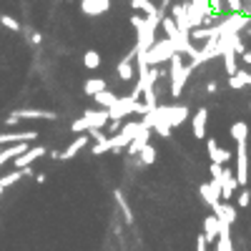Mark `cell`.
<instances>
[{
	"label": "cell",
	"instance_id": "52a82bcc",
	"mask_svg": "<svg viewBox=\"0 0 251 251\" xmlns=\"http://www.w3.org/2000/svg\"><path fill=\"white\" fill-rule=\"evenodd\" d=\"M236 181L241 188H246L249 183V151L246 143H236Z\"/></svg>",
	"mask_w": 251,
	"mask_h": 251
},
{
	"label": "cell",
	"instance_id": "7bdbcfd3",
	"mask_svg": "<svg viewBox=\"0 0 251 251\" xmlns=\"http://www.w3.org/2000/svg\"><path fill=\"white\" fill-rule=\"evenodd\" d=\"M239 75L244 78V83H246V86L251 88V73H249V71H239Z\"/></svg>",
	"mask_w": 251,
	"mask_h": 251
},
{
	"label": "cell",
	"instance_id": "8d00e7d4",
	"mask_svg": "<svg viewBox=\"0 0 251 251\" xmlns=\"http://www.w3.org/2000/svg\"><path fill=\"white\" fill-rule=\"evenodd\" d=\"M208 5H211V10L219 13V15H221L224 10H228V8H226V0H208Z\"/></svg>",
	"mask_w": 251,
	"mask_h": 251
},
{
	"label": "cell",
	"instance_id": "8992f818",
	"mask_svg": "<svg viewBox=\"0 0 251 251\" xmlns=\"http://www.w3.org/2000/svg\"><path fill=\"white\" fill-rule=\"evenodd\" d=\"M23 118H43V121H55L58 118V113L55 111H38V108H23V111H13L8 118H5V123L8 126H15L18 121H23Z\"/></svg>",
	"mask_w": 251,
	"mask_h": 251
},
{
	"label": "cell",
	"instance_id": "5b68a950",
	"mask_svg": "<svg viewBox=\"0 0 251 251\" xmlns=\"http://www.w3.org/2000/svg\"><path fill=\"white\" fill-rule=\"evenodd\" d=\"M221 53H219V35H214V38H208V40H203V48L191 58V66L194 68H199L201 63H208L211 58H219Z\"/></svg>",
	"mask_w": 251,
	"mask_h": 251
},
{
	"label": "cell",
	"instance_id": "d590c367",
	"mask_svg": "<svg viewBox=\"0 0 251 251\" xmlns=\"http://www.w3.org/2000/svg\"><path fill=\"white\" fill-rule=\"evenodd\" d=\"M226 8H228V13H244L241 0H226Z\"/></svg>",
	"mask_w": 251,
	"mask_h": 251
},
{
	"label": "cell",
	"instance_id": "f1b7e54d",
	"mask_svg": "<svg viewBox=\"0 0 251 251\" xmlns=\"http://www.w3.org/2000/svg\"><path fill=\"white\" fill-rule=\"evenodd\" d=\"M138 161L143 163V166H151L153 161H156V149L151 143H146L143 149H141V153H138Z\"/></svg>",
	"mask_w": 251,
	"mask_h": 251
},
{
	"label": "cell",
	"instance_id": "d6986e66",
	"mask_svg": "<svg viewBox=\"0 0 251 251\" xmlns=\"http://www.w3.org/2000/svg\"><path fill=\"white\" fill-rule=\"evenodd\" d=\"M38 133L35 131H20V133H0V146H8V143H30L35 141Z\"/></svg>",
	"mask_w": 251,
	"mask_h": 251
},
{
	"label": "cell",
	"instance_id": "d6a6232c",
	"mask_svg": "<svg viewBox=\"0 0 251 251\" xmlns=\"http://www.w3.org/2000/svg\"><path fill=\"white\" fill-rule=\"evenodd\" d=\"M0 23H3L8 30H15V33L20 30V23H18L15 18H10V15H0Z\"/></svg>",
	"mask_w": 251,
	"mask_h": 251
},
{
	"label": "cell",
	"instance_id": "e575fe53",
	"mask_svg": "<svg viewBox=\"0 0 251 251\" xmlns=\"http://www.w3.org/2000/svg\"><path fill=\"white\" fill-rule=\"evenodd\" d=\"M143 103H146L149 108H156V106H158V96H156V91H146V93H143Z\"/></svg>",
	"mask_w": 251,
	"mask_h": 251
},
{
	"label": "cell",
	"instance_id": "e0dca14e",
	"mask_svg": "<svg viewBox=\"0 0 251 251\" xmlns=\"http://www.w3.org/2000/svg\"><path fill=\"white\" fill-rule=\"evenodd\" d=\"M199 194H201V201H203L208 208H214V206L221 201V191H219V188H214L211 181H208V183H201V186H199Z\"/></svg>",
	"mask_w": 251,
	"mask_h": 251
},
{
	"label": "cell",
	"instance_id": "b9f144b4",
	"mask_svg": "<svg viewBox=\"0 0 251 251\" xmlns=\"http://www.w3.org/2000/svg\"><path fill=\"white\" fill-rule=\"evenodd\" d=\"M216 88H219V83H216V80H211V83L206 86V93H208V96H214V93H216Z\"/></svg>",
	"mask_w": 251,
	"mask_h": 251
},
{
	"label": "cell",
	"instance_id": "74e56055",
	"mask_svg": "<svg viewBox=\"0 0 251 251\" xmlns=\"http://www.w3.org/2000/svg\"><path fill=\"white\" fill-rule=\"evenodd\" d=\"M236 203H239L241 208H246V206L251 203V194L246 191V188H241V194H239V199H236Z\"/></svg>",
	"mask_w": 251,
	"mask_h": 251
},
{
	"label": "cell",
	"instance_id": "9a60e30c",
	"mask_svg": "<svg viewBox=\"0 0 251 251\" xmlns=\"http://www.w3.org/2000/svg\"><path fill=\"white\" fill-rule=\"evenodd\" d=\"M80 10L86 15H103L111 10V0H80Z\"/></svg>",
	"mask_w": 251,
	"mask_h": 251
},
{
	"label": "cell",
	"instance_id": "ee69618b",
	"mask_svg": "<svg viewBox=\"0 0 251 251\" xmlns=\"http://www.w3.org/2000/svg\"><path fill=\"white\" fill-rule=\"evenodd\" d=\"M106 126H108L111 131H118V128H121V121H113V118H111V121H108Z\"/></svg>",
	"mask_w": 251,
	"mask_h": 251
},
{
	"label": "cell",
	"instance_id": "44dd1931",
	"mask_svg": "<svg viewBox=\"0 0 251 251\" xmlns=\"http://www.w3.org/2000/svg\"><path fill=\"white\" fill-rule=\"evenodd\" d=\"M203 239L208 244H216V239H219V216L216 214L203 219Z\"/></svg>",
	"mask_w": 251,
	"mask_h": 251
},
{
	"label": "cell",
	"instance_id": "bcb514c9",
	"mask_svg": "<svg viewBox=\"0 0 251 251\" xmlns=\"http://www.w3.org/2000/svg\"><path fill=\"white\" fill-rule=\"evenodd\" d=\"M244 13H246V15H251V0H249V5H244Z\"/></svg>",
	"mask_w": 251,
	"mask_h": 251
},
{
	"label": "cell",
	"instance_id": "f546056e",
	"mask_svg": "<svg viewBox=\"0 0 251 251\" xmlns=\"http://www.w3.org/2000/svg\"><path fill=\"white\" fill-rule=\"evenodd\" d=\"M83 66H86L88 71H96L100 66V55L98 50H86V55H83Z\"/></svg>",
	"mask_w": 251,
	"mask_h": 251
},
{
	"label": "cell",
	"instance_id": "2e32d148",
	"mask_svg": "<svg viewBox=\"0 0 251 251\" xmlns=\"http://www.w3.org/2000/svg\"><path fill=\"white\" fill-rule=\"evenodd\" d=\"M161 28H163L166 38H169L171 43L176 46V53H178V46H181V33H178V25H176V20H174V15H166V18L161 20Z\"/></svg>",
	"mask_w": 251,
	"mask_h": 251
},
{
	"label": "cell",
	"instance_id": "7dc6e473",
	"mask_svg": "<svg viewBox=\"0 0 251 251\" xmlns=\"http://www.w3.org/2000/svg\"><path fill=\"white\" fill-rule=\"evenodd\" d=\"M0 151H3V146H0Z\"/></svg>",
	"mask_w": 251,
	"mask_h": 251
},
{
	"label": "cell",
	"instance_id": "30bf717a",
	"mask_svg": "<svg viewBox=\"0 0 251 251\" xmlns=\"http://www.w3.org/2000/svg\"><path fill=\"white\" fill-rule=\"evenodd\" d=\"M158 111L169 118V123L174 126V128H176V126H181L188 118V108L186 106H161V103H158Z\"/></svg>",
	"mask_w": 251,
	"mask_h": 251
},
{
	"label": "cell",
	"instance_id": "484cf974",
	"mask_svg": "<svg viewBox=\"0 0 251 251\" xmlns=\"http://www.w3.org/2000/svg\"><path fill=\"white\" fill-rule=\"evenodd\" d=\"M93 98H96V103H98L100 108H111L113 103L118 100V96H116L113 91H100V93H96Z\"/></svg>",
	"mask_w": 251,
	"mask_h": 251
},
{
	"label": "cell",
	"instance_id": "4fadbf2b",
	"mask_svg": "<svg viewBox=\"0 0 251 251\" xmlns=\"http://www.w3.org/2000/svg\"><path fill=\"white\" fill-rule=\"evenodd\" d=\"M206 146H208V158H211V163H221V166H226L228 161H231V153H228L226 149H221L216 138H208Z\"/></svg>",
	"mask_w": 251,
	"mask_h": 251
},
{
	"label": "cell",
	"instance_id": "9c48e42d",
	"mask_svg": "<svg viewBox=\"0 0 251 251\" xmlns=\"http://www.w3.org/2000/svg\"><path fill=\"white\" fill-rule=\"evenodd\" d=\"M133 106H136V98H133V96H121L113 106L108 108V116H111L113 121H121V118H126V116L133 113Z\"/></svg>",
	"mask_w": 251,
	"mask_h": 251
},
{
	"label": "cell",
	"instance_id": "f6af8a7d",
	"mask_svg": "<svg viewBox=\"0 0 251 251\" xmlns=\"http://www.w3.org/2000/svg\"><path fill=\"white\" fill-rule=\"evenodd\" d=\"M241 60H244V63H246V66H251V53H249V50H246V53H244V55H241Z\"/></svg>",
	"mask_w": 251,
	"mask_h": 251
},
{
	"label": "cell",
	"instance_id": "836d02e7",
	"mask_svg": "<svg viewBox=\"0 0 251 251\" xmlns=\"http://www.w3.org/2000/svg\"><path fill=\"white\" fill-rule=\"evenodd\" d=\"M228 86H231L234 91H244V88H246V83H244V78L236 73V75H228Z\"/></svg>",
	"mask_w": 251,
	"mask_h": 251
},
{
	"label": "cell",
	"instance_id": "ffe728a7",
	"mask_svg": "<svg viewBox=\"0 0 251 251\" xmlns=\"http://www.w3.org/2000/svg\"><path fill=\"white\" fill-rule=\"evenodd\" d=\"M206 123H208V111L201 106L194 113V121H191V128H194V136L196 138H206Z\"/></svg>",
	"mask_w": 251,
	"mask_h": 251
},
{
	"label": "cell",
	"instance_id": "ba28073f",
	"mask_svg": "<svg viewBox=\"0 0 251 251\" xmlns=\"http://www.w3.org/2000/svg\"><path fill=\"white\" fill-rule=\"evenodd\" d=\"M171 15L178 25V33L181 35H191L194 25H191V18H188V3H174L171 5Z\"/></svg>",
	"mask_w": 251,
	"mask_h": 251
},
{
	"label": "cell",
	"instance_id": "cb8c5ba5",
	"mask_svg": "<svg viewBox=\"0 0 251 251\" xmlns=\"http://www.w3.org/2000/svg\"><path fill=\"white\" fill-rule=\"evenodd\" d=\"M221 58H224V71H226L228 75H236V73H239V63H236L239 53H236V50H226Z\"/></svg>",
	"mask_w": 251,
	"mask_h": 251
},
{
	"label": "cell",
	"instance_id": "6da1fadb",
	"mask_svg": "<svg viewBox=\"0 0 251 251\" xmlns=\"http://www.w3.org/2000/svg\"><path fill=\"white\" fill-rule=\"evenodd\" d=\"M181 58H183L181 53H174V58L169 60V63H171V71H169V73H171V96H174V98H181V91H183L188 75H191V71H194L191 63H188V66H183Z\"/></svg>",
	"mask_w": 251,
	"mask_h": 251
},
{
	"label": "cell",
	"instance_id": "83f0119b",
	"mask_svg": "<svg viewBox=\"0 0 251 251\" xmlns=\"http://www.w3.org/2000/svg\"><path fill=\"white\" fill-rule=\"evenodd\" d=\"M131 8L138 10L141 15H149V13H156V10H158L151 0H131Z\"/></svg>",
	"mask_w": 251,
	"mask_h": 251
},
{
	"label": "cell",
	"instance_id": "f35d334b",
	"mask_svg": "<svg viewBox=\"0 0 251 251\" xmlns=\"http://www.w3.org/2000/svg\"><path fill=\"white\" fill-rule=\"evenodd\" d=\"M91 133V138L96 141V143H103V141H108L106 138V133H103V128H93V131H88Z\"/></svg>",
	"mask_w": 251,
	"mask_h": 251
},
{
	"label": "cell",
	"instance_id": "7a4b0ae2",
	"mask_svg": "<svg viewBox=\"0 0 251 251\" xmlns=\"http://www.w3.org/2000/svg\"><path fill=\"white\" fill-rule=\"evenodd\" d=\"M111 121L108 116V108H100V111H86L78 121H73L71 131L73 133H83V131H93V128H106V123Z\"/></svg>",
	"mask_w": 251,
	"mask_h": 251
},
{
	"label": "cell",
	"instance_id": "3957f363",
	"mask_svg": "<svg viewBox=\"0 0 251 251\" xmlns=\"http://www.w3.org/2000/svg\"><path fill=\"white\" fill-rule=\"evenodd\" d=\"M174 53H176V46L169 38H161L151 46V50H146V60H149V66H161V63H169Z\"/></svg>",
	"mask_w": 251,
	"mask_h": 251
},
{
	"label": "cell",
	"instance_id": "60d3db41",
	"mask_svg": "<svg viewBox=\"0 0 251 251\" xmlns=\"http://www.w3.org/2000/svg\"><path fill=\"white\" fill-rule=\"evenodd\" d=\"M196 251H208V241L203 239V234H199V239H196Z\"/></svg>",
	"mask_w": 251,
	"mask_h": 251
},
{
	"label": "cell",
	"instance_id": "7c38bea8",
	"mask_svg": "<svg viewBox=\"0 0 251 251\" xmlns=\"http://www.w3.org/2000/svg\"><path fill=\"white\" fill-rule=\"evenodd\" d=\"M236 191H239L236 174H231V169H226V166H224V176H221V199H224V201H228Z\"/></svg>",
	"mask_w": 251,
	"mask_h": 251
},
{
	"label": "cell",
	"instance_id": "5bb4252c",
	"mask_svg": "<svg viewBox=\"0 0 251 251\" xmlns=\"http://www.w3.org/2000/svg\"><path fill=\"white\" fill-rule=\"evenodd\" d=\"M151 131H153V128H149V126H143V123H141V131H138V136L128 143V149H126V153H128V156H138V153H141V149H143L146 143H149Z\"/></svg>",
	"mask_w": 251,
	"mask_h": 251
},
{
	"label": "cell",
	"instance_id": "4316f807",
	"mask_svg": "<svg viewBox=\"0 0 251 251\" xmlns=\"http://www.w3.org/2000/svg\"><path fill=\"white\" fill-rule=\"evenodd\" d=\"M83 91H86L88 96H96L100 91H106V80H103V78H88L86 86H83Z\"/></svg>",
	"mask_w": 251,
	"mask_h": 251
},
{
	"label": "cell",
	"instance_id": "ac0fdd59",
	"mask_svg": "<svg viewBox=\"0 0 251 251\" xmlns=\"http://www.w3.org/2000/svg\"><path fill=\"white\" fill-rule=\"evenodd\" d=\"M136 53H138V48L128 50V55H126V58L118 63V78H121V80H131V78H133V73H136V68H133Z\"/></svg>",
	"mask_w": 251,
	"mask_h": 251
},
{
	"label": "cell",
	"instance_id": "ab89813d",
	"mask_svg": "<svg viewBox=\"0 0 251 251\" xmlns=\"http://www.w3.org/2000/svg\"><path fill=\"white\" fill-rule=\"evenodd\" d=\"M143 23H146V15H141V13H133V15H131V25H133L136 30H138Z\"/></svg>",
	"mask_w": 251,
	"mask_h": 251
},
{
	"label": "cell",
	"instance_id": "1f68e13d",
	"mask_svg": "<svg viewBox=\"0 0 251 251\" xmlns=\"http://www.w3.org/2000/svg\"><path fill=\"white\" fill-rule=\"evenodd\" d=\"M116 201H118L121 211H123V219L128 221V224H133V214H131V208H128V203H126V199H123V194H121V191H116Z\"/></svg>",
	"mask_w": 251,
	"mask_h": 251
},
{
	"label": "cell",
	"instance_id": "d4e9b609",
	"mask_svg": "<svg viewBox=\"0 0 251 251\" xmlns=\"http://www.w3.org/2000/svg\"><path fill=\"white\" fill-rule=\"evenodd\" d=\"M231 138H234L236 143H246V138H249V126H246L244 121H236V123L231 126Z\"/></svg>",
	"mask_w": 251,
	"mask_h": 251
},
{
	"label": "cell",
	"instance_id": "8fae6325",
	"mask_svg": "<svg viewBox=\"0 0 251 251\" xmlns=\"http://www.w3.org/2000/svg\"><path fill=\"white\" fill-rule=\"evenodd\" d=\"M48 151L43 149V146H30V149L23 153V156H18V158H13L15 161V169H28V166H33V161H38V158H43Z\"/></svg>",
	"mask_w": 251,
	"mask_h": 251
},
{
	"label": "cell",
	"instance_id": "603a6c76",
	"mask_svg": "<svg viewBox=\"0 0 251 251\" xmlns=\"http://www.w3.org/2000/svg\"><path fill=\"white\" fill-rule=\"evenodd\" d=\"M211 211H214L221 221H228V224H234V221H236V208H234L231 203H221V201H219V203L211 208Z\"/></svg>",
	"mask_w": 251,
	"mask_h": 251
},
{
	"label": "cell",
	"instance_id": "4dcf8cb0",
	"mask_svg": "<svg viewBox=\"0 0 251 251\" xmlns=\"http://www.w3.org/2000/svg\"><path fill=\"white\" fill-rule=\"evenodd\" d=\"M25 174H23V169H15V171H10V174H5V176H0V186L3 188H8V186H13L15 181H20Z\"/></svg>",
	"mask_w": 251,
	"mask_h": 251
},
{
	"label": "cell",
	"instance_id": "277c9868",
	"mask_svg": "<svg viewBox=\"0 0 251 251\" xmlns=\"http://www.w3.org/2000/svg\"><path fill=\"white\" fill-rule=\"evenodd\" d=\"M138 131H141V123H126L116 136H111V138H108L111 151H116V153L126 151V149H128V143L138 136Z\"/></svg>",
	"mask_w": 251,
	"mask_h": 251
},
{
	"label": "cell",
	"instance_id": "7402d4cb",
	"mask_svg": "<svg viewBox=\"0 0 251 251\" xmlns=\"http://www.w3.org/2000/svg\"><path fill=\"white\" fill-rule=\"evenodd\" d=\"M86 143H88V136H86V133H80V136H78V138H75V141L68 146L66 151H60V161H68V158H73L78 151H83V149H86Z\"/></svg>",
	"mask_w": 251,
	"mask_h": 251
}]
</instances>
